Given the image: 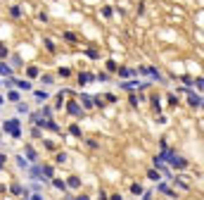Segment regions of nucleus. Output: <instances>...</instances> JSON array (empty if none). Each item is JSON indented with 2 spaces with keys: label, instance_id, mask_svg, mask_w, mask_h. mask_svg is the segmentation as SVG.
<instances>
[{
  "label": "nucleus",
  "instance_id": "nucleus-1",
  "mask_svg": "<svg viewBox=\"0 0 204 200\" xmlns=\"http://www.w3.org/2000/svg\"><path fill=\"white\" fill-rule=\"evenodd\" d=\"M2 126H5V131H10L12 136H19V122L17 119H7Z\"/></svg>",
  "mask_w": 204,
  "mask_h": 200
},
{
  "label": "nucleus",
  "instance_id": "nucleus-2",
  "mask_svg": "<svg viewBox=\"0 0 204 200\" xmlns=\"http://www.w3.org/2000/svg\"><path fill=\"white\" fill-rule=\"evenodd\" d=\"M67 110H69L71 114H76V117H79V114H83V110H81L76 102H69V105H67Z\"/></svg>",
  "mask_w": 204,
  "mask_h": 200
},
{
  "label": "nucleus",
  "instance_id": "nucleus-3",
  "mask_svg": "<svg viewBox=\"0 0 204 200\" xmlns=\"http://www.w3.org/2000/svg\"><path fill=\"white\" fill-rule=\"evenodd\" d=\"M190 105H192V107H199V105H202V98H199V95H190Z\"/></svg>",
  "mask_w": 204,
  "mask_h": 200
},
{
  "label": "nucleus",
  "instance_id": "nucleus-4",
  "mask_svg": "<svg viewBox=\"0 0 204 200\" xmlns=\"http://www.w3.org/2000/svg\"><path fill=\"white\" fill-rule=\"evenodd\" d=\"M90 79H95L93 74H81L79 76V83H86V81H90Z\"/></svg>",
  "mask_w": 204,
  "mask_h": 200
},
{
  "label": "nucleus",
  "instance_id": "nucleus-5",
  "mask_svg": "<svg viewBox=\"0 0 204 200\" xmlns=\"http://www.w3.org/2000/svg\"><path fill=\"white\" fill-rule=\"evenodd\" d=\"M79 179H76V176H69V186H71V188H79Z\"/></svg>",
  "mask_w": 204,
  "mask_h": 200
},
{
  "label": "nucleus",
  "instance_id": "nucleus-6",
  "mask_svg": "<svg viewBox=\"0 0 204 200\" xmlns=\"http://www.w3.org/2000/svg\"><path fill=\"white\" fill-rule=\"evenodd\" d=\"M131 191H133L135 195H140V193H142V186H140V183H133V186H131Z\"/></svg>",
  "mask_w": 204,
  "mask_h": 200
},
{
  "label": "nucleus",
  "instance_id": "nucleus-7",
  "mask_svg": "<svg viewBox=\"0 0 204 200\" xmlns=\"http://www.w3.org/2000/svg\"><path fill=\"white\" fill-rule=\"evenodd\" d=\"M14 83H17L19 88H24V91H29V88H31V83H29V81H14Z\"/></svg>",
  "mask_w": 204,
  "mask_h": 200
},
{
  "label": "nucleus",
  "instance_id": "nucleus-8",
  "mask_svg": "<svg viewBox=\"0 0 204 200\" xmlns=\"http://www.w3.org/2000/svg\"><path fill=\"white\" fill-rule=\"evenodd\" d=\"M52 186H55V188H60V191H64V181H60V179H55Z\"/></svg>",
  "mask_w": 204,
  "mask_h": 200
},
{
  "label": "nucleus",
  "instance_id": "nucleus-9",
  "mask_svg": "<svg viewBox=\"0 0 204 200\" xmlns=\"http://www.w3.org/2000/svg\"><path fill=\"white\" fill-rule=\"evenodd\" d=\"M10 12H12V17H19V14H21V10H19V5H14V7L10 10Z\"/></svg>",
  "mask_w": 204,
  "mask_h": 200
},
{
  "label": "nucleus",
  "instance_id": "nucleus-10",
  "mask_svg": "<svg viewBox=\"0 0 204 200\" xmlns=\"http://www.w3.org/2000/svg\"><path fill=\"white\" fill-rule=\"evenodd\" d=\"M12 193H17V195H19V193H24V188H21L19 183H14V186H12Z\"/></svg>",
  "mask_w": 204,
  "mask_h": 200
},
{
  "label": "nucleus",
  "instance_id": "nucleus-11",
  "mask_svg": "<svg viewBox=\"0 0 204 200\" xmlns=\"http://www.w3.org/2000/svg\"><path fill=\"white\" fill-rule=\"evenodd\" d=\"M36 98H38V100H45V98H48V93H45V91H36Z\"/></svg>",
  "mask_w": 204,
  "mask_h": 200
},
{
  "label": "nucleus",
  "instance_id": "nucleus-12",
  "mask_svg": "<svg viewBox=\"0 0 204 200\" xmlns=\"http://www.w3.org/2000/svg\"><path fill=\"white\" fill-rule=\"evenodd\" d=\"M71 134H74V136H81V129L74 124V126H71Z\"/></svg>",
  "mask_w": 204,
  "mask_h": 200
},
{
  "label": "nucleus",
  "instance_id": "nucleus-13",
  "mask_svg": "<svg viewBox=\"0 0 204 200\" xmlns=\"http://www.w3.org/2000/svg\"><path fill=\"white\" fill-rule=\"evenodd\" d=\"M45 48H48L50 53H55V46H52V41H45Z\"/></svg>",
  "mask_w": 204,
  "mask_h": 200
},
{
  "label": "nucleus",
  "instance_id": "nucleus-14",
  "mask_svg": "<svg viewBox=\"0 0 204 200\" xmlns=\"http://www.w3.org/2000/svg\"><path fill=\"white\" fill-rule=\"evenodd\" d=\"M38 74V67H29V76H36Z\"/></svg>",
  "mask_w": 204,
  "mask_h": 200
},
{
  "label": "nucleus",
  "instance_id": "nucleus-15",
  "mask_svg": "<svg viewBox=\"0 0 204 200\" xmlns=\"http://www.w3.org/2000/svg\"><path fill=\"white\" fill-rule=\"evenodd\" d=\"M26 155L31 157V160H36V153H33V148H26Z\"/></svg>",
  "mask_w": 204,
  "mask_h": 200
},
{
  "label": "nucleus",
  "instance_id": "nucleus-16",
  "mask_svg": "<svg viewBox=\"0 0 204 200\" xmlns=\"http://www.w3.org/2000/svg\"><path fill=\"white\" fill-rule=\"evenodd\" d=\"M0 74H10V67H5V64H0Z\"/></svg>",
  "mask_w": 204,
  "mask_h": 200
},
{
  "label": "nucleus",
  "instance_id": "nucleus-17",
  "mask_svg": "<svg viewBox=\"0 0 204 200\" xmlns=\"http://www.w3.org/2000/svg\"><path fill=\"white\" fill-rule=\"evenodd\" d=\"M5 160H7V157H5V155L0 153V167H5Z\"/></svg>",
  "mask_w": 204,
  "mask_h": 200
}]
</instances>
